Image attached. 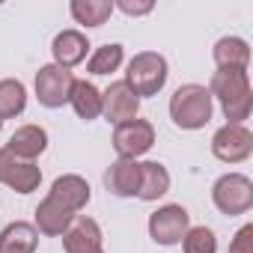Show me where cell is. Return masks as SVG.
<instances>
[{"mask_svg": "<svg viewBox=\"0 0 253 253\" xmlns=\"http://www.w3.org/2000/svg\"><path fill=\"white\" fill-rule=\"evenodd\" d=\"M6 149H9L15 158L36 161V158L48 149V131L42 128V125H21V128L9 137Z\"/></svg>", "mask_w": 253, "mask_h": 253, "instance_id": "cell-16", "label": "cell"}, {"mask_svg": "<svg viewBox=\"0 0 253 253\" xmlns=\"http://www.w3.org/2000/svg\"><path fill=\"white\" fill-rule=\"evenodd\" d=\"M137 110H140V98L128 89L125 81H116L101 92V116L113 125L137 119Z\"/></svg>", "mask_w": 253, "mask_h": 253, "instance_id": "cell-10", "label": "cell"}, {"mask_svg": "<svg viewBox=\"0 0 253 253\" xmlns=\"http://www.w3.org/2000/svg\"><path fill=\"white\" fill-rule=\"evenodd\" d=\"M211 203L217 206L220 214L226 217H235V214H244L250 211L253 206V182L244 176V173H226L214 182L211 188Z\"/></svg>", "mask_w": 253, "mask_h": 253, "instance_id": "cell-4", "label": "cell"}, {"mask_svg": "<svg viewBox=\"0 0 253 253\" xmlns=\"http://www.w3.org/2000/svg\"><path fill=\"white\" fill-rule=\"evenodd\" d=\"M125 15H149L152 9H155V3H152V0H143V3H134V0H119V3H116Z\"/></svg>", "mask_w": 253, "mask_h": 253, "instance_id": "cell-26", "label": "cell"}, {"mask_svg": "<svg viewBox=\"0 0 253 253\" xmlns=\"http://www.w3.org/2000/svg\"><path fill=\"white\" fill-rule=\"evenodd\" d=\"M217 69H247L250 63V48L244 39L238 36H223L214 42V51H211Z\"/></svg>", "mask_w": 253, "mask_h": 253, "instance_id": "cell-18", "label": "cell"}, {"mask_svg": "<svg viewBox=\"0 0 253 253\" xmlns=\"http://www.w3.org/2000/svg\"><path fill=\"white\" fill-rule=\"evenodd\" d=\"M63 247L66 253H104L98 223L92 217H75V223L63 235Z\"/></svg>", "mask_w": 253, "mask_h": 253, "instance_id": "cell-11", "label": "cell"}, {"mask_svg": "<svg viewBox=\"0 0 253 253\" xmlns=\"http://www.w3.org/2000/svg\"><path fill=\"white\" fill-rule=\"evenodd\" d=\"M0 128H3V122H0Z\"/></svg>", "mask_w": 253, "mask_h": 253, "instance_id": "cell-27", "label": "cell"}, {"mask_svg": "<svg viewBox=\"0 0 253 253\" xmlns=\"http://www.w3.org/2000/svg\"><path fill=\"white\" fill-rule=\"evenodd\" d=\"M188 229H191V214L185 206L170 203V206H161L158 211L149 214V235L155 244H164V247L179 244Z\"/></svg>", "mask_w": 253, "mask_h": 253, "instance_id": "cell-6", "label": "cell"}, {"mask_svg": "<svg viewBox=\"0 0 253 253\" xmlns=\"http://www.w3.org/2000/svg\"><path fill=\"white\" fill-rule=\"evenodd\" d=\"M69 104H72L75 113H78L81 119H86V122L101 116V92H98V86L89 84V81H78V78H75Z\"/></svg>", "mask_w": 253, "mask_h": 253, "instance_id": "cell-20", "label": "cell"}, {"mask_svg": "<svg viewBox=\"0 0 253 253\" xmlns=\"http://www.w3.org/2000/svg\"><path fill=\"white\" fill-rule=\"evenodd\" d=\"M206 89L211 98L220 101V110L229 119L226 125H244V119L250 116V107H253L247 69H217Z\"/></svg>", "mask_w": 253, "mask_h": 253, "instance_id": "cell-1", "label": "cell"}, {"mask_svg": "<svg viewBox=\"0 0 253 253\" xmlns=\"http://www.w3.org/2000/svg\"><path fill=\"white\" fill-rule=\"evenodd\" d=\"M86 51H89V42H86V36L78 33V30H63V33H57L54 42H51L54 66L69 69V72H72L78 63L86 60Z\"/></svg>", "mask_w": 253, "mask_h": 253, "instance_id": "cell-13", "label": "cell"}, {"mask_svg": "<svg viewBox=\"0 0 253 253\" xmlns=\"http://www.w3.org/2000/svg\"><path fill=\"white\" fill-rule=\"evenodd\" d=\"M72 86H75V75L69 69H60L54 63L42 66L36 72V98L42 107H63L72 98Z\"/></svg>", "mask_w": 253, "mask_h": 253, "instance_id": "cell-5", "label": "cell"}, {"mask_svg": "<svg viewBox=\"0 0 253 253\" xmlns=\"http://www.w3.org/2000/svg\"><path fill=\"white\" fill-rule=\"evenodd\" d=\"M167 60L158 54V51H140L131 57L128 63V72H125V84L128 89L137 95V98H149V95H158L167 84Z\"/></svg>", "mask_w": 253, "mask_h": 253, "instance_id": "cell-3", "label": "cell"}, {"mask_svg": "<svg viewBox=\"0 0 253 253\" xmlns=\"http://www.w3.org/2000/svg\"><path fill=\"white\" fill-rule=\"evenodd\" d=\"M24 107H27V89H24V84L15 81V78L0 81V122L21 116Z\"/></svg>", "mask_w": 253, "mask_h": 253, "instance_id": "cell-22", "label": "cell"}, {"mask_svg": "<svg viewBox=\"0 0 253 253\" xmlns=\"http://www.w3.org/2000/svg\"><path fill=\"white\" fill-rule=\"evenodd\" d=\"M48 197H51V200H57L60 206H66L72 214H78V211L89 203V185H86V179H81V176L69 173V176L54 179V185H51Z\"/></svg>", "mask_w": 253, "mask_h": 253, "instance_id": "cell-14", "label": "cell"}, {"mask_svg": "<svg viewBox=\"0 0 253 253\" xmlns=\"http://www.w3.org/2000/svg\"><path fill=\"white\" fill-rule=\"evenodd\" d=\"M167 191H170V173H167V167L158 164V161L140 164V191H137V197L146 200V203H155Z\"/></svg>", "mask_w": 253, "mask_h": 253, "instance_id": "cell-19", "label": "cell"}, {"mask_svg": "<svg viewBox=\"0 0 253 253\" xmlns=\"http://www.w3.org/2000/svg\"><path fill=\"white\" fill-rule=\"evenodd\" d=\"M229 253H253V223L241 226L229 244Z\"/></svg>", "mask_w": 253, "mask_h": 253, "instance_id": "cell-25", "label": "cell"}, {"mask_svg": "<svg viewBox=\"0 0 253 253\" xmlns=\"http://www.w3.org/2000/svg\"><path fill=\"white\" fill-rule=\"evenodd\" d=\"M39 232L27 220H15L0 232V253H36Z\"/></svg>", "mask_w": 253, "mask_h": 253, "instance_id": "cell-17", "label": "cell"}, {"mask_svg": "<svg viewBox=\"0 0 253 253\" xmlns=\"http://www.w3.org/2000/svg\"><path fill=\"white\" fill-rule=\"evenodd\" d=\"M155 143V128L149 119H131V122H122L116 125L113 131V149L119 158H131L137 161L143 152H149Z\"/></svg>", "mask_w": 253, "mask_h": 253, "instance_id": "cell-7", "label": "cell"}, {"mask_svg": "<svg viewBox=\"0 0 253 253\" xmlns=\"http://www.w3.org/2000/svg\"><path fill=\"white\" fill-rule=\"evenodd\" d=\"M69 12L78 24L84 27H101L110 12H113V3L110 0H72L69 3Z\"/></svg>", "mask_w": 253, "mask_h": 253, "instance_id": "cell-21", "label": "cell"}, {"mask_svg": "<svg viewBox=\"0 0 253 253\" xmlns=\"http://www.w3.org/2000/svg\"><path fill=\"white\" fill-rule=\"evenodd\" d=\"M122 60H125V48L110 42V45H101L92 51V57L86 60V72L89 75H110L122 66Z\"/></svg>", "mask_w": 253, "mask_h": 253, "instance_id": "cell-23", "label": "cell"}, {"mask_svg": "<svg viewBox=\"0 0 253 253\" xmlns=\"http://www.w3.org/2000/svg\"><path fill=\"white\" fill-rule=\"evenodd\" d=\"M104 185L116 197H137V191H140V164L131 161V158H116L104 173Z\"/></svg>", "mask_w": 253, "mask_h": 253, "instance_id": "cell-12", "label": "cell"}, {"mask_svg": "<svg viewBox=\"0 0 253 253\" xmlns=\"http://www.w3.org/2000/svg\"><path fill=\"white\" fill-rule=\"evenodd\" d=\"M39 182H42V170L36 167V161L15 158L6 146L0 149V185L12 188L15 194H33Z\"/></svg>", "mask_w": 253, "mask_h": 253, "instance_id": "cell-9", "label": "cell"}, {"mask_svg": "<svg viewBox=\"0 0 253 253\" xmlns=\"http://www.w3.org/2000/svg\"><path fill=\"white\" fill-rule=\"evenodd\" d=\"M170 119L185 131H200L211 122V95L200 84H185L170 95Z\"/></svg>", "mask_w": 253, "mask_h": 253, "instance_id": "cell-2", "label": "cell"}, {"mask_svg": "<svg viewBox=\"0 0 253 253\" xmlns=\"http://www.w3.org/2000/svg\"><path fill=\"white\" fill-rule=\"evenodd\" d=\"M75 217H78V214H72L66 206H60L57 200L45 197V200L39 203V209H36V232L51 235V238L66 235V232H69V226L75 223Z\"/></svg>", "mask_w": 253, "mask_h": 253, "instance_id": "cell-15", "label": "cell"}, {"mask_svg": "<svg viewBox=\"0 0 253 253\" xmlns=\"http://www.w3.org/2000/svg\"><path fill=\"white\" fill-rule=\"evenodd\" d=\"M253 152V134L244 125H223L211 137V155L223 164H241Z\"/></svg>", "mask_w": 253, "mask_h": 253, "instance_id": "cell-8", "label": "cell"}, {"mask_svg": "<svg viewBox=\"0 0 253 253\" xmlns=\"http://www.w3.org/2000/svg\"><path fill=\"white\" fill-rule=\"evenodd\" d=\"M185 253H217V238L209 226H191L182 238Z\"/></svg>", "mask_w": 253, "mask_h": 253, "instance_id": "cell-24", "label": "cell"}]
</instances>
